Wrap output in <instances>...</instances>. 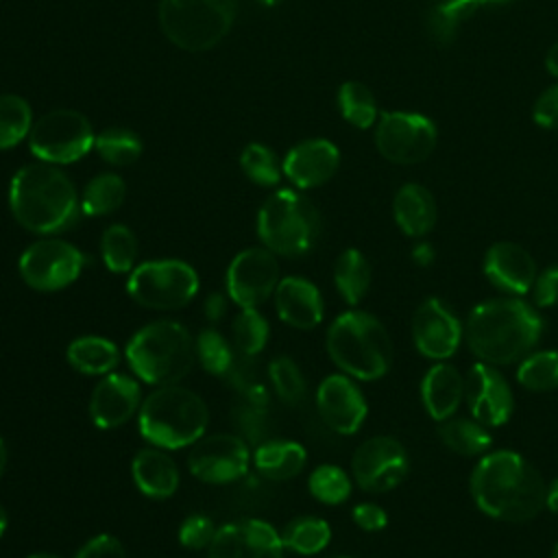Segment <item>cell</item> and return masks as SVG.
<instances>
[{
	"instance_id": "6da1fadb",
	"label": "cell",
	"mask_w": 558,
	"mask_h": 558,
	"mask_svg": "<svg viewBox=\"0 0 558 558\" xmlns=\"http://www.w3.org/2000/svg\"><path fill=\"white\" fill-rule=\"evenodd\" d=\"M471 493L484 514L510 523L536 517L547 501L541 473L514 451L484 456L473 469Z\"/></svg>"
},
{
	"instance_id": "7a4b0ae2",
	"label": "cell",
	"mask_w": 558,
	"mask_h": 558,
	"mask_svg": "<svg viewBox=\"0 0 558 558\" xmlns=\"http://www.w3.org/2000/svg\"><path fill=\"white\" fill-rule=\"evenodd\" d=\"M9 207L31 233L54 235L76 225L81 198L68 174L46 161L22 166L9 183Z\"/></svg>"
},
{
	"instance_id": "3957f363",
	"label": "cell",
	"mask_w": 558,
	"mask_h": 558,
	"mask_svg": "<svg viewBox=\"0 0 558 558\" xmlns=\"http://www.w3.org/2000/svg\"><path fill=\"white\" fill-rule=\"evenodd\" d=\"M541 331V316L519 299L484 301L466 320V342L486 364L517 362L536 344Z\"/></svg>"
},
{
	"instance_id": "277c9868",
	"label": "cell",
	"mask_w": 558,
	"mask_h": 558,
	"mask_svg": "<svg viewBox=\"0 0 558 558\" xmlns=\"http://www.w3.org/2000/svg\"><path fill=\"white\" fill-rule=\"evenodd\" d=\"M124 357L137 379L159 388L181 381L192 371L196 347L179 320H153L131 336Z\"/></svg>"
},
{
	"instance_id": "5b68a950",
	"label": "cell",
	"mask_w": 558,
	"mask_h": 558,
	"mask_svg": "<svg viewBox=\"0 0 558 558\" xmlns=\"http://www.w3.org/2000/svg\"><path fill=\"white\" fill-rule=\"evenodd\" d=\"M209 423L205 401L177 384L159 386L140 405L137 427L146 442L159 449H183L203 438Z\"/></svg>"
},
{
	"instance_id": "8992f818",
	"label": "cell",
	"mask_w": 558,
	"mask_h": 558,
	"mask_svg": "<svg viewBox=\"0 0 558 558\" xmlns=\"http://www.w3.org/2000/svg\"><path fill=\"white\" fill-rule=\"evenodd\" d=\"M327 353L344 375L362 381L384 377L392 362L388 331L362 310H349L329 325Z\"/></svg>"
},
{
	"instance_id": "52a82bcc",
	"label": "cell",
	"mask_w": 558,
	"mask_h": 558,
	"mask_svg": "<svg viewBox=\"0 0 558 558\" xmlns=\"http://www.w3.org/2000/svg\"><path fill=\"white\" fill-rule=\"evenodd\" d=\"M257 235L275 255L301 257L318 242L320 214L301 192L277 190L259 207Z\"/></svg>"
},
{
	"instance_id": "ba28073f",
	"label": "cell",
	"mask_w": 558,
	"mask_h": 558,
	"mask_svg": "<svg viewBox=\"0 0 558 558\" xmlns=\"http://www.w3.org/2000/svg\"><path fill=\"white\" fill-rule=\"evenodd\" d=\"M238 0H161L159 26L181 50L205 52L231 28Z\"/></svg>"
},
{
	"instance_id": "9c48e42d",
	"label": "cell",
	"mask_w": 558,
	"mask_h": 558,
	"mask_svg": "<svg viewBox=\"0 0 558 558\" xmlns=\"http://www.w3.org/2000/svg\"><path fill=\"white\" fill-rule=\"evenodd\" d=\"M198 292V275L183 259H150L135 266L126 279V294L148 310L185 307Z\"/></svg>"
},
{
	"instance_id": "30bf717a",
	"label": "cell",
	"mask_w": 558,
	"mask_h": 558,
	"mask_svg": "<svg viewBox=\"0 0 558 558\" xmlns=\"http://www.w3.org/2000/svg\"><path fill=\"white\" fill-rule=\"evenodd\" d=\"M96 135L89 120L76 109H52L33 122L28 146L46 163L65 166L83 159L94 148Z\"/></svg>"
},
{
	"instance_id": "8fae6325",
	"label": "cell",
	"mask_w": 558,
	"mask_h": 558,
	"mask_svg": "<svg viewBox=\"0 0 558 558\" xmlns=\"http://www.w3.org/2000/svg\"><path fill=\"white\" fill-rule=\"evenodd\" d=\"M85 268V255L61 238H44L24 248L17 262L22 281L37 292H57L72 286Z\"/></svg>"
},
{
	"instance_id": "7c38bea8",
	"label": "cell",
	"mask_w": 558,
	"mask_h": 558,
	"mask_svg": "<svg viewBox=\"0 0 558 558\" xmlns=\"http://www.w3.org/2000/svg\"><path fill=\"white\" fill-rule=\"evenodd\" d=\"M436 126L421 113L388 111L381 113L375 131V144L381 157L392 163H418L436 148Z\"/></svg>"
},
{
	"instance_id": "4fadbf2b",
	"label": "cell",
	"mask_w": 558,
	"mask_h": 558,
	"mask_svg": "<svg viewBox=\"0 0 558 558\" xmlns=\"http://www.w3.org/2000/svg\"><path fill=\"white\" fill-rule=\"evenodd\" d=\"M279 283V262L277 255L266 246H251L240 251L225 275V286L229 299L238 307H257Z\"/></svg>"
},
{
	"instance_id": "5bb4252c",
	"label": "cell",
	"mask_w": 558,
	"mask_h": 558,
	"mask_svg": "<svg viewBox=\"0 0 558 558\" xmlns=\"http://www.w3.org/2000/svg\"><path fill=\"white\" fill-rule=\"evenodd\" d=\"M251 451L235 434H211L194 442L187 456L190 473L205 484H231L246 475Z\"/></svg>"
},
{
	"instance_id": "9a60e30c",
	"label": "cell",
	"mask_w": 558,
	"mask_h": 558,
	"mask_svg": "<svg viewBox=\"0 0 558 558\" xmlns=\"http://www.w3.org/2000/svg\"><path fill=\"white\" fill-rule=\"evenodd\" d=\"M351 471L362 490L386 493L403 482L408 473V453L399 440L390 436H373L355 449Z\"/></svg>"
},
{
	"instance_id": "2e32d148",
	"label": "cell",
	"mask_w": 558,
	"mask_h": 558,
	"mask_svg": "<svg viewBox=\"0 0 558 558\" xmlns=\"http://www.w3.org/2000/svg\"><path fill=\"white\" fill-rule=\"evenodd\" d=\"M281 534L262 519L225 523L207 549V558H283Z\"/></svg>"
},
{
	"instance_id": "e0dca14e",
	"label": "cell",
	"mask_w": 558,
	"mask_h": 558,
	"mask_svg": "<svg viewBox=\"0 0 558 558\" xmlns=\"http://www.w3.org/2000/svg\"><path fill=\"white\" fill-rule=\"evenodd\" d=\"M316 408L323 423L342 436L355 434L368 412L366 399L349 375H329L318 384Z\"/></svg>"
},
{
	"instance_id": "ac0fdd59",
	"label": "cell",
	"mask_w": 558,
	"mask_h": 558,
	"mask_svg": "<svg viewBox=\"0 0 558 558\" xmlns=\"http://www.w3.org/2000/svg\"><path fill=\"white\" fill-rule=\"evenodd\" d=\"M466 403L471 414L484 427L504 425L514 408V399L508 381L486 362H477L471 366L464 381Z\"/></svg>"
},
{
	"instance_id": "d6986e66",
	"label": "cell",
	"mask_w": 558,
	"mask_h": 558,
	"mask_svg": "<svg viewBox=\"0 0 558 558\" xmlns=\"http://www.w3.org/2000/svg\"><path fill=\"white\" fill-rule=\"evenodd\" d=\"M142 405L140 384L122 373H107L98 379L89 397V418L98 429L122 427Z\"/></svg>"
},
{
	"instance_id": "ffe728a7",
	"label": "cell",
	"mask_w": 558,
	"mask_h": 558,
	"mask_svg": "<svg viewBox=\"0 0 558 558\" xmlns=\"http://www.w3.org/2000/svg\"><path fill=\"white\" fill-rule=\"evenodd\" d=\"M462 338L460 320L438 299H427L414 314V347L429 360H445L456 353Z\"/></svg>"
},
{
	"instance_id": "44dd1931",
	"label": "cell",
	"mask_w": 558,
	"mask_h": 558,
	"mask_svg": "<svg viewBox=\"0 0 558 558\" xmlns=\"http://www.w3.org/2000/svg\"><path fill=\"white\" fill-rule=\"evenodd\" d=\"M340 166V150L323 137L305 140L292 146L281 163L288 181L299 190H312L327 183Z\"/></svg>"
},
{
	"instance_id": "7402d4cb",
	"label": "cell",
	"mask_w": 558,
	"mask_h": 558,
	"mask_svg": "<svg viewBox=\"0 0 558 558\" xmlns=\"http://www.w3.org/2000/svg\"><path fill=\"white\" fill-rule=\"evenodd\" d=\"M484 275L504 292L525 294L536 281V264L523 246L514 242H497L486 251Z\"/></svg>"
},
{
	"instance_id": "603a6c76",
	"label": "cell",
	"mask_w": 558,
	"mask_h": 558,
	"mask_svg": "<svg viewBox=\"0 0 558 558\" xmlns=\"http://www.w3.org/2000/svg\"><path fill=\"white\" fill-rule=\"evenodd\" d=\"M277 316L294 329H314L325 316L320 290L305 277H283L275 288Z\"/></svg>"
},
{
	"instance_id": "cb8c5ba5",
	"label": "cell",
	"mask_w": 558,
	"mask_h": 558,
	"mask_svg": "<svg viewBox=\"0 0 558 558\" xmlns=\"http://www.w3.org/2000/svg\"><path fill=\"white\" fill-rule=\"evenodd\" d=\"M131 475L137 490L148 499H168L179 490V466L159 447H144L131 460Z\"/></svg>"
},
{
	"instance_id": "d4e9b609",
	"label": "cell",
	"mask_w": 558,
	"mask_h": 558,
	"mask_svg": "<svg viewBox=\"0 0 558 558\" xmlns=\"http://www.w3.org/2000/svg\"><path fill=\"white\" fill-rule=\"evenodd\" d=\"M464 397V379L451 364L432 366L421 381V399L427 414L436 421H447Z\"/></svg>"
},
{
	"instance_id": "484cf974",
	"label": "cell",
	"mask_w": 558,
	"mask_h": 558,
	"mask_svg": "<svg viewBox=\"0 0 558 558\" xmlns=\"http://www.w3.org/2000/svg\"><path fill=\"white\" fill-rule=\"evenodd\" d=\"M392 211L399 229L412 238L429 233L438 216L432 192L418 183H405L403 187H399V192L395 194Z\"/></svg>"
},
{
	"instance_id": "4316f807",
	"label": "cell",
	"mask_w": 558,
	"mask_h": 558,
	"mask_svg": "<svg viewBox=\"0 0 558 558\" xmlns=\"http://www.w3.org/2000/svg\"><path fill=\"white\" fill-rule=\"evenodd\" d=\"M307 462V451L296 440H268L253 453V466L268 480L283 482L296 477Z\"/></svg>"
},
{
	"instance_id": "83f0119b",
	"label": "cell",
	"mask_w": 558,
	"mask_h": 558,
	"mask_svg": "<svg viewBox=\"0 0 558 558\" xmlns=\"http://www.w3.org/2000/svg\"><path fill=\"white\" fill-rule=\"evenodd\" d=\"M65 357L70 366L83 375H107L120 362L118 347L102 336H81L74 338L68 349Z\"/></svg>"
},
{
	"instance_id": "f1b7e54d",
	"label": "cell",
	"mask_w": 558,
	"mask_h": 558,
	"mask_svg": "<svg viewBox=\"0 0 558 558\" xmlns=\"http://www.w3.org/2000/svg\"><path fill=\"white\" fill-rule=\"evenodd\" d=\"M510 0H445L436 4L427 17V28L434 41L451 44L458 35V28L475 15L482 7L508 4Z\"/></svg>"
},
{
	"instance_id": "f546056e",
	"label": "cell",
	"mask_w": 558,
	"mask_h": 558,
	"mask_svg": "<svg viewBox=\"0 0 558 558\" xmlns=\"http://www.w3.org/2000/svg\"><path fill=\"white\" fill-rule=\"evenodd\" d=\"M333 283L349 305H357L371 286V264L357 248L340 253L333 266Z\"/></svg>"
},
{
	"instance_id": "4dcf8cb0",
	"label": "cell",
	"mask_w": 558,
	"mask_h": 558,
	"mask_svg": "<svg viewBox=\"0 0 558 558\" xmlns=\"http://www.w3.org/2000/svg\"><path fill=\"white\" fill-rule=\"evenodd\" d=\"M283 547L299 556H314L323 551L331 541V527L318 517H296L281 532Z\"/></svg>"
},
{
	"instance_id": "1f68e13d",
	"label": "cell",
	"mask_w": 558,
	"mask_h": 558,
	"mask_svg": "<svg viewBox=\"0 0 558 558\" xmlns=\"http://www.w3.org/2000/svg\"><path fill=\"white\" fill-rule=\"evenodd\" d=\"M126 196V183L113 172H102L94 177L81 194V211L85 216H107L113 214Z\"/></svg>"
},
{
	"instance_id": "d6a6232c",
	"label": "cell",
	"mask_w": 558,
	"mask_h": 558,
	"mask_svg": "<svg viewBox=\"0 0 558 558\" xmlns=\"http://www.w3.org/2000/svg\"><path fill=\"white\" fill-rule=\"evenodd\" d=\"M100 257L107 270L116 275H126L135 268L137 240L126 225H109L100 238Z\"/></svg>"
},
{
	"instance_id": "836d02e7",
	"label": "cell",
	"mask_w": 558,
	"mask_h": 558,
	"mask_svg": "<svg viewBox=\"0 0 558 558\" xmlns=\"http://www.w3.org/2000/svg\"><path fill=\"white\" fill-rule=\"evenodd\" d=\"M33 111L17 94H0V150L17 146L31 135Z\"/></svg>"
},
{
	"instance_id": "e575fe53",
	"label": "cell",
	"mask_w": 558,
	"mask_h": 558,
	"mask_svg": "<svg viewBox=\"0 0 558 558\" xmlns=\"http://www.w3.org/2000/svg\"><path fill=\"white\" fill-rule=\"evenodd\" d=\"M94 148L111 166H131L140 159L144 144L135 131L124 126H109L96 135Z\"/></svg>"
},
{
	"instance_id": "d590c367",
	"label": "cell",
	"mask_w": 558,
	"mask_h": 558,
	"mask_svg": "<svg viewBox=\"0 0 558 558\" xmlns=\"http://www.w3.org/2000/svg\"><path fill=\"white\" fill-rule=\"evenodd\" d=\"M438 434H440V440L447 445V449L460 456H477L490 447V434L477 421H469V418L445 421Z\"/></svg>"
},
{
	"instance_id": "8d00e7d4",
	"label": "cell",
	"mask_w": 558,
	"mask_h": 558,
	"mask_svg": "<svg viewBox=\"0 0 558 558\" xmlns=\"http://www.w3.org/2000/svg\"><path fill=\"white\" fill-rule=\"evenodd\" d=\"M338 107H340L342 118L357 129H368L377 120L375 96L360 81H347L340 85Z\"/></svg>"
},
{
	"instance_id": "74e56055",
	"label": "cell",
	"mask_w": 558,
	"mask_h": 558,
	"mask_svg": "<svg viewBox=\"0 0 558 558\" xmlns=\"http://www.w3.org/2000/svg\"><path fill=\"white\" fill-rule=\"evenodd\" d=\"M270 336V325L257 307H240L233 320V342L242 355H257L264 351Z\"/></svg>"
},
{
	"instance_id": "f35d334b",
	"label": "cell",
	"mask_w": 558,
	"mask_h": 558,
	"mask_svg": "<svg viewBox=\"0 0 558 558\" xmlns=\"http://www.w3.org/2000/svg\"><path fill=\"white\" fill-rule=\"evenodd\" d=\"M240 168L246 174L248 181L262 185V187H272L279 183L283 168L279 166L275 153L259 142H251L244 146L240 155Z\"/></svg>"
},
{
	"instance_id": "ab89813d",
	"label": "cell",
	"mask_w": 558,
	"mask_h": 558,
	"mask_svg": "<svg viewBox=\"0 0 558 558\" xmlns=\"http://www.w3.org/2000/svg\"><path fill=\"white\" fill-rule=\"evenodd\" d=\"M307 488L312 497L327 506H338L351 495L349 475L336 464H320L307 477Z\"/></svg>"
},
{
	"instance_id": "60d3db41",
	"label": "cell",
	"mask_w": 558,
	"mask_h": 558,
	"mask_svg": "<svg viewBox=\"0 0 558 558\" xmlns=\"http://www.w3.org/2000/svg\"><path fill=\"white\" fill-rule=\"evenodd\" d=\"M194 347H196V360L201 362L203 371H207L209 375H227L233 366V347L229 344V340L216 331V329H203L196 338H194Z\"/></svg>"
},
{
	"instance_id": "b9f144b4",
	"label": "cell",
	"mask_w": 558,
	"mask_h": 558,
	"mask_svg": "<svg viewBox=\"0 0 558 558\" xmlns=\"http://www.w3.org/2000/svg\"><path fill=\"white\" fill-rule=\"evenodd\" d=\"M517 379L532 392H547L558 388V351H541L523 360Z\"/></svg>"
},
{
	"instance_id": "7bdbcfd3",
	"label": "cell",
	"mask_w": 558,
	"mask_h": 558,
	"mask_svg": "<svg viewBox=\"0 0 558 558\" xmlns=\"http://www.w3.org/2000/svg\"><path fill=\"white\" fill-rule=\"evenodd\" d=\"M268 375H270L277 397L283 403L299 405L305 399L307 384H305V377H303L299 364L292 357H286V355L275 357L268 366Z\"/></svg>"
},
{
	"instance_id": "ee69618b",
	"label": "cell",
	"mask_w": 558,
	"mask_h": 558,
	"mask_svg": "<svg viewBox=\"0 0 558 558\" xmlns=\"http://www.w3.org/2000/svg\"><path fill=\"white\" fill-rule=\"evenodd\" d=\"M216 530L218 527L214 525V521L207 514L194 512L181 521L177 536L185 549L198 551V549H209V545L216 536Z\"/></svg>"
},
{
	"instance_id": "f6af8a7d",
	"label": "cell",
	"mask_w": 558,
	"mask_h": 558,
	"mask_svg": "<svg viewBox=\"0 0 558 558\" xmlns=\"http://www.w3.org/2000/svg\"><path fill=\"white\" fill-rule=\"evenodd\" d=\"M74 558H126L124 545L111 534H98L89 538Z\"/></svg>"
},
{
	"instance_id": "bcb514c9",
	"label": "cell",
	"mask_w": 558,
	"mask_h": 558,
	"mask_svg": "<svg viewBox=\"0 0 558 558\" xmlns=\"http://www.w3.org/2000/svg\"><path fill=\"white\" fill-rule=\"evenodd\" d=\"M534 122L545 129H558V85L545 89L534 105Z\"/></svg>"
},
{
	"instance_id": "7dc6e473",
	"label": "cell",
	"mask_w": 558,
	"mask_h": 558,
	"mask_svg": "<svg viewBox=\"0 0 558 558\" xmlns=\"http://www.w3.org/2000/svg\"><path fill=\"white\" fill-rule=\"evenodd\" d=\"M534 301L541 307L558 305V266H549L534 281Z\"/></svg>"
},
{
	"instance_id": "c3c4849f",
	"label": "cell",
	"mask_w": 558,
	"mask_h": 558,
	"mask_svg": "<svg viewBox=\"0 0 558 558\" xmlns=\"http://www.w3.org/2000/svg\"><path fill=\"white\" fill-rule=\"evenodd\" d=\"M353 521L364 532H379V530L386 527L388 517H386V510L381 506L364 501V504H357L353 508Z\"/></svg>"
},
{
	"instance_id": "681fc988",
	"label": "cell",
	"mask_w": 558,
	"mask_h": 558,
	"mask_svg": "<svg viewBox=\"0 0 558 558\" xmlns=\"http://www.w3.org/2000/svg\"><path fill=\"white\" fill-rule=\"evenodd\" d=\"M225 312V299L220 294H211L207 301V314L209 318H218Z\"/></svg>"
},
{
	"instance_id": "f907efd6",
	"label": "cell",
	"mask_w": 558,
	"mask_h": 558,
	"mask_svg": "<svg viewBox=\"0 0 558 558\" xmlns=\"http://www.w3.org/2000/svg\"><path fill=\"white\" fill-rule=\"evenodd\" d=\"M414 259L421 264V266H427L432 259H434V251L429 244H418L414 248Z\"/></svg>"
},
{
	"instance_id": "816d5d0a",
	"label": "cell",
	"mask_w": 558,
	"mask_h": 558,
	"mask_svg": "<svg viewBox=\"0 0 558 558\" xmlns=\"http://www.w3.org/2000/svg\"><path fill=\"white\" fill-rule=\"evenodd\" d=\"M545 65H547V70H549L551 76H558V41L547 50Z\"/></svg>"
},
{
	"instance_id": "f5cc1de1",
	"label": "cell",
	"mask_w": 558,
	"mask_h": 558,
	"mask_svg": "<svg viewBox=\"0 0 558 558\" xmlns=\"http://www.w3.org/2000/svg\"><path fill=\"white\" fill-rule=\"evenodd\" d=\"M547 508L551 510V512H558V480L549 486V490H547Z\"/></svg>"
},
{
	"instance_id": "db71d44e",
	"label": "cell",
	"mask_w": 558,
	"mask_h": 558,
	"mask_svg": "<svg viewBox=\"0 0 558 558\" xmlns=\"http://www.w3.org/2000/svg\"><path fill=\"white\" fill-rule=\"evenodd\" d=\"M7 460H9V451H7V445H4V440L0 438V477H2L4 469H7Z\"/></svg>"
},
{
	"instance_id": "11a10c76",
	"label": "cell",
	"mask_w": 558,
	"mask_h": 558,
	"mask_svg": "<svg viewBox=\"0 0 558 558\" xmlns=\"http://www.w3.org/2000/svg\"><path fill=\"white\" fill-rule=\"evenodd\" d=\"M7 525H9V514H7L4 506L0 504V536L7 532Z\"/></svg>"
},
{
	"instance_id": "9f6ffc18",
	"label": "cell",
	"mask_w": 558,
	"mask_h": 558,
	"mask_svg": "<svg viewBox=\"0 0 558 558\" xmlns=\"http://www.w3.org/2000/svg\"><path fill=\"white\" fill-rule=\"evenodd\" d=\"M26 558H61V556H54V554H48V551H37V554H31Z\"/></svg>"
},
{
	"instance_id": "6f0895ef",
	"label": "cell",
	"mask_w": 558,
	"mask_h": 558,
	"mask_svg": "<svg viewBox=\"0 0 558 558\" xmlns=\"http://www.w3.org/2000/svg\"><path fill=\"white\" fill-rule=\"evenodd\" d=\"M257 2H262L264 7H277V4H281L283 0H257Z\"/></svg>"
},
{
	"instance_id": "680465c9",
	"label": "cell",
	"mask_w": 558,
	"mask_h": 558,
	"mask_svg": "<svg viewBox=\"0 0 558 558\" xmlns=\"http://www.w3.org/2000/svg\"><path fill=\"white\" fill-rule=\"evenodd\" d=\"M551 558H558V543H556V547H554V551H551Z\"/></svg>"
},
{
	"instance_id": "91938a15",
	"label": "cell",
	"mask_w": 558,
	"mask_h": 558,
	"mask_svg": "<svg viewBox=\"0 0 558 558\" xmlns=\"http://www.w3.org/2000/svg\"><path fill=\"white\" fill-rule=\"evenodd\" d=\"M333 558H349V556H333Z\"/></svg>"
}]
</instances>
